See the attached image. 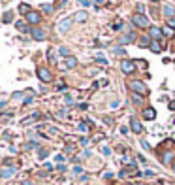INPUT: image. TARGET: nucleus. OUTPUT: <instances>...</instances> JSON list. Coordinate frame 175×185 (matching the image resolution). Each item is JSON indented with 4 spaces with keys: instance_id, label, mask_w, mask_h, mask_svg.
<instances>
[{
    "instance_id": "nucleus-1",
    "label": "nucleus",
    "mask_w": 175,
    "mask_h": 185,
    "mask_svg": "<svg viewBox=\"0 0 175 185\" xmlns=\"http://www.w3.org/2000/svg\"><path fill=\"white\" fill-rule=\"evenodd\" d=\"M132 23L136 25V27H140V28H147V27H149V19H147L143 13H136V15L132 17Z\"/></svg>"
},
{
    "instance_id": "nucleus-2",
    "label": "nucleus",
    "mask_w": 175,
    "mask_h": 185,
    "mask_svg": "<svg viewBox=\"0 0 175 185\" xmlns=\"http://www.w3.org/2000/svg\"><path fill=\"white\" fill-rule=\"evenodd\" d=\"M130 89L140 92V95H147V85L143 81H130Z\"/></svg>"
},
{
    "instance_id": "nucleus-3",
    "label": "nucleus",
    "mask_w": 175,
    "mask_h": 185,
    "mask_svg": "<svg viewBox=\"0 0 175 185\" xmlns=\"http://www.w3.org/2000/svg\"><path fill=\"white\" fill-rule=\"evenodd\" d=\"M36 74H38V78L43 81V83H49L51 79H53V76H51V72L47 68H38L36 70Z\"/></svg>"
},
{
    "instance_id": "nucleus-4",
    "label": "nucleus",
    "mask_w": 175,
    "mask_h": 185,
    "mask_svg": "<svg viewBox=\"0 0 175 185\" xmlns=\"http://www.w3.org/2000/svg\"><path fill=\"white\" fill-rule=\"evenodd\" d=\"M121 70L124 72V74H132V72L136 70V63H134V60H122Z\"/></svg>"
},
{
    "instance_id": "nucleus-5",
    "label": "nucleus",
    "mask_w": 175,
    "mask_h": 185,
    "mask_svg": "<svg viewBox=\"0 0 175 185\" xmlns=\"http://www.w3.org/2000/svg\"><path fill=\"white\" fill-rule=\"evenodd\" d=\"M25 17H27V23H32V25H38L40 21H42V15H40L38 12H30V13L25 15Z\"/></svg>"
},
{
    "instance_id": "nucleus-6",
    "label": "nucleus",
    "mask_w": 175,
    "mask_h": 185,
    "mask_svg": "<svg viewBox=\"0 0 175 185\" xmlns=\"http://www.w3.org/2000/svg\"><path fill=\"white\" fill-rule=\"evenodd\" d=\"M130 128L134 132H136V134H141L143 132V127H141V123L136 119V117H132V121H130Z\"/></svg>"
},
{
    "instance_id": "nucleus-7",
    "label": "nucleus",
    "mask_w": 175,
    "mask_h": 185,
    "mask_svg": "<svg viewBox=\"0 0 175 185\" xmlns=\"http://www.w3.org/2000/svg\"><path fill=\"white\" fill-rule=\"evenodd\" d=\"M30 34H32V38H34V40H45V32H43L42 28H38V27L30 28Z\"/></svg>"
},
{
    "instance_id": "nucleus-8",
    "label": "nucleus",
    "mask_w": 175,
    "mask_h": 185,
    "mask_svg": "<svg viewBox=\"0 0 175 185\" xmlns=\"http://www.w3.org/2000/svg\"><path fill=\"white\" fill-rule=\"evenodd\" d=\"M70 27H72V19L66 17L59 23V32H66V30H70Z\"/></svg>"
},
{
    "instance_id": "nucleus-9",
    "label": "nucleus",
    "mask_w": 175,
    "mask_h": 185,
    "mask_svg": "<svg viewBox=\"0 0 175 185\" xmlns=\"http://www.w3.org/2000/svg\"><path fill=\"white\" fill-rule=\"evenodd\" d=\"M154 117H156V111H154V108H145V110H143V119L153 121Z\"/></svg>"
},
{
    "instance_id": "nucleus-10",
    "label": "nucleus",
    "mask_w": 175,
    "mask_h": 185,
    "mask_svg": "<svg viewBox=\"0 0 175 185\" xmlns=\"http://www.w3.org/2000/svg\"><path fill=\"white\" fill-rule=\"evenodd\" d=\"M87 19H89V13H87V12H77L74 15V21L75 23H85Z\"/></svg>"
},
{
    "instance_id": "nucleus-11",
    "label": "nucleus",
    "mask_w": 175,
    "mask_h": 185,
    "mask_svg": "<svg viewBox=\"0 0 175 185\" xmlns=\"http://www.w3.org/2000/svg\"><path fill=\"white\" fill-rule=\"evenodd\" d=\"M151 36H153L154 40H160L162 36H164V32H162L160 28H156V27H151Z\"/></svg>"
},
{
    "instance_id": "nucleus-12",
    "label": "nucleus",
    "mask_w": 175,
    "mask_h": 185,
    "mask_svg": "<svg viewBox=\"0 0 175 185\" xmlns=\"http://www.w3.org/2000/svg\"><path fill=\"white\" fill-rule=\"evenodd\" d=\"M64 66H66V68H75V66H77V59L75 57H66Z\"/></svg>"
},
{
    "instance_id": "nucleus-13",
    "label": "nucleus",
    "mask_w": 175,
    "mask_h": 185,
    "mask_svg": "<svg viewBox=\"0 0 175 185\" xmlns=\"http://www.w3.org/2000/svg\"><path fill=\"white\" fill-rule=\"evenodd\" d=\"M149 47H151V51H154V53H160V51H162V44L154 40V42H153L151 45H149Z\"/></svg>"
},
{
    "instance_id": "nucleus-14",
    "label": "nucleus",
    "mask_w": 175,
    "mask_h": 185,
    "mask_svg": "<svg viewBox=\"0 0 175 185\" xmlns=\"http://www.w3.org/2000/svg\"><path fill=\"white\" fill-rule=\"evenodd\" d=\"M13 174H15V168L12 166V168H6V170H2V172H0V176H2V178H12Z\"/></svg>"
},
{
    "instance_id": "nucleus-15",
    "label": "nucleus",
    "mask_w": 175,
    "mask_h": 185,
    "mask_svg": "<svg viewBox=\"0 0 175 185\" xmlns=\"http://www.w3.org/2000/svg\"><path fill=\"white\" fill-rule=\"evenodd\" d=\"M2 21L4 23H12L13 21V12H6V13L2 15Z\"/></svg>"
},
{
    "instance_id": "nucleus-16",
    "label": "nucleus",
    "mask_w": 175,
    "mask_h": 185,
    "mask_svg": "<svg viewBox=\"0 0 175 185\" xmlns=\"http://www.w3.org/2000/svg\"><path fill=\"white\" fill-rule=\"evenodd\" d=\"M15 27H17V30H21V32H27V30H28V27L25 25V21H17V23H15Z\"/></svg>"
},
{
    "instance_id": "nucleus-17",
    "label": "nucleus",
    "mask_w": 175,
    "mask_h": 185,
    "mask_svg": "<svg viewBox=\"0 0 175 185\" xmlns=\"http://www.w3.org/2000/svg\"><path fill=\"white\" fill-rule=\"evenodd\" d=\"M140 45H141V47L151 45V42H149V36H141V38H140Z\"/></svg>"
},
{
    "instance_id": "nucleus-18",
    "label": "nucleus",
    "mask_w": 175,
    "mask_h": 185,
    "mask_svg": "<svg viewBox=\"0 0 175 185\" xmlns=\"http://www.w3.org/2000/svg\"><path fill=\"white\" fill-rule=\"evenodd\" d=\"M19 12L27 15V13H30V6H28V4H21V6H19Z\"/></svg>"
},
{
    "instance_id": "nucleus-19",
    "label": "nucleus",
    "mask_w": 175,
    "mask_h": 185,
    "mask_svg": "<svg viewBox=\"0 0 175 185\" xmlns=\"http://www.w3.org/2000/svg\"><path fill=\"white\" fill-rule=\"evenodd\" d=\"M42 9H43V13H47V15H51V13H53V6H51V4H43V6H42Z\"/></svg>"
},
{
    "instance_id": "nucleus-20",
    "label": "nucleus",
    "mask_w": 175,
    "mask_h": 185,
    "mask_svg": "<svg viewBox=\"0 0 175 185\" xmlns=\"http://www.w3.org/2000/svg\"><path fill=\"white\" fill-rule=\"evenodd\" d=\"M59 53L62 55V57H70V49L64 47V45H62V47H59Z\"/></svg>"
},
{
    "instance_id": "nucleus-21",
    "label": "nucleus",
    "mask_w": 175,
    "mask_h": 185,
    "mask_svg": "<svg viewBox=\"0 0 175 185\" xmlns=\"http://www.w3.org/2000/svg\"><path fill=\"white\" fill-rule=\"evenodd\" d=\"M171 161H173V155H171V153H166V155H164V159H162L164 164H169Z\"/></svg>"
},
{
    "instance_id": "nucleus-22",
    "label": "nucleus",
    "mask_w": 175,
    "mask_h": 185,
    "mask_svg": "<svg viewBox=\"0 0 175 185\" xmlns=\"http://www.w3.org/2000/svg\"><path fill=\"white\" fill-rule=\"evenodd\" d=\"M164 13H166V15H168V17H173V13H175V9H173L171 6H166V8H164Z\"/></svg>"
},
{
    "instance_id": "nucleus-23",
    "label": "nucleus",
    "mask_w": 175,
    "mask_h": 185,
    "mask_svg": "<svg viewBox=\"0 0 175 185\" xmlns=\"http://www.w3.org/2000/svg\"><path fill=\"white\" fill-rule=\"evenodd\" d=\"M130 42H134V34H128L126 38H121V44H130Z\"/></svg>"
},
{
    "instance_id": "nucleus-24",
    "label": "nucleus",
    "mask_w": 175,
    "mask_h": 185,
    "mask_svg": "<svg viewBox=\"0 0 175 185\" xmlns=\"http://www.w3.org/2000/svg\"><path fill=\"white\" fill-rule=\"evenodd\" d=\"M79 130L81 132H87V130H89V125H87V123H79Z\"/></svg>"
},
{
    "instance_id": "nucleus-25",
    "label": "nucleus",
    "mask_w": 175,
    "mask_h": 185,
    "mask_svg": "<svg viewBox=\"0 0 175 185\" xmlns=\"http://www.w3.org/2000/svg\"><path fill=\"white\" fill-rule=\"evenodd\" d=\"M141 146H143V149H151V146H149V142H145V140H141Z\"/></svg>"
},
{
    "instance_id": "nucleus-26",
    "label": "nucleus",
    "mask_w": 175,
    "mask_h": 185,
    "mask_svg": "<svg viewBox=\"0 0 175 185\" xmlns=\"http://www.w3.org/2000/svg\"><path fill=\"white\" fill-rule=\"evenodd\" d=\"M102 153H104V155H111V149H109V147H102Z\"/></svg>"
},
{
    "instance_id": "nucleus-27",
    "label": "nucleus",
    "mask_w": 175,
    "mask_h": 185,
    "mask_svg": "<svg viewBox=\"0 0 175 185\" xmlns=\"http://www.w3.org/2000/svg\"><path fill=\"white\" fill-rule=\"evenodd\" d=\"M136 66H143V68H145V66H147V63H145V60H137V63H136Z\"/></svg>"
},
{
    "instance_id": "nucleus-28",
    "label": "nucleus",
    "mask_w": 175,
    "mask_h": 185,
    "mask_svg": "<svg viewBox=\"0 0 175 185\" xmlns=\"http://www.w3.org/2000/svg\"><path fill=\"white\" fill-rule=\"evenodd\" d=\"M121 134H124V136L128 134V127H121Z\"/></svg>"
},
{
    "instance_id": "nucleus-29",
    "label": "nucleus",
    "mask_w": 175,
    "mask_h": 185,
    "mask_svg": "<svg viewBox=\"0 0 175 185\" xmlns=\"http://www.w3.org/2000/svg\"><path fill=\"white\" fill-rule=\"evenodd\" d=\"M168 25H169V27H173V28H175V17H171V19H169V21H168Z\"/></svg>"
},
{
    "instance_id": "nucleus-30",
    "label": "nucleus",
    "mask_w": 175,
    "mask_h": 185,
    "mask_svg": "<svg viewBox=\"0 0 175 185\" xmlns=\"http://www.w3.org/2000/svg\"><path fill=\"white\" fill-rule=\"evenodd\" d=\"M134 102H136V104H140V102H141V98H140V95H134Z\"/></svg>"
},
{
    "instance_id": "nucleus-31",
    "label": "nucleus",
    "mask_w": 175,
    "mask_h": 185,
    "mask_svg": "<svg viewBox=\"0 0 175 185\" xmlns=\"http://www.w3.org/2000/svg\"><path fill=\"white\" fill-rule=\"evenodd\" d=\"M49 60H51V63H55V53H53V51H49Z\"/></svg>"
},
{
    "instance_id": "nucleus-32",
    "label": "nucleus",
    "mask_w": 175,
    "mask_h": 185,
    "mask_svg": "<svg viewBox=\"0 0 175 185\" xmlns=\"http://www.w3.org/2000/svg\"><path fill=\"white\" fill-rule=\"evenodd\" d=\"M115 53H117V55H124V53H126V51H124V49H121V47H119V49H115Z\"/></svg>"
},
{
    "instance_id": "nucleus-33",
    "label": "nucleus",
    "mask_w": 175,
    "mask_h": 185,
    "mask_svg": "<svg viewBox=\"0 0 175 185\" xmlns=\"http://www.w3.org/2000/svg\"><path fill=\"white\" fill-rule=\"evenodd\" d=\"M74 172H75V174H81V172H83V168H81V166H75Z\"/></svg>"
},
{
    "instance_id": "nucleus-34",
    "label": "nucleus",
    "mask_w": 175,
    "mask_h": 185,
    "mask_svg": "<svg viewBox=\"0 0 175 185\" xmlns=\"http://www.w3.org/2000/svg\"><path fill=\"white\" fill-rule=\"evenodd\" d=\"M81 6H90V0H81Z\"/></svg>"
},
{
    "instance_id": "nucleus-35",
    "label": "nucleus",
    "mask_w": 175,
    "mask_h": 185,
    "mask_svg": "<svg viewBox=\"0 0 175 185\" xmlns=\"http://www.w3.org/2000/svg\"><path fill=\"white\" fill-rule=\"evenodd\" d=\"M12 96H13V98H21V96H23V92H13Z\"/></svg>"
},
{
    "instance_id": "nucleus-36",
    "label": "nucleus",
    "mask_w": 175,
    "mask_h": 185,
    "mask_svg": "<svg viewBox=\"0 0 175 185\" xmlns=\"http://www.w3.org/2000/svg\"><path fill=\"white\" fill-rule=\"evenodd\" d=\"M119 104H121V102H119V100H113V102H111V108H117V106H119Z\"/></svg>"
},
{
    "instance_id": "nucleus-37",
    "label": "nucleus",
    "mask_w": 175,
    "mask_h": 185,
    "mask_svg": "<svg viewBox=\"0 0 175 185\" xmlns=\"http://www.w3.org/2000/svg\"><path fill=\"white\" fill-rule=\"evenodd\" d=\"M47 157V151H40V159H45Z\"/></svg>"
},
{
    "instance_id": "nucleus-38",
    "label": "nucleus",
    "mask_w": 175,
    "mask_h": 185,
    "mask_svg": "<svg viewBox=\"0 0 175 185\" xmlns=\"http://www.w3.org/2000/svg\"><path fill=\"white\" fill-rule=\"evenodd\" d=\"M169 110H175V102H171V104H169Z\"/></svg>"
},
{
    "instance_id": "nucleus-39",
    "label": "nucleus",
    "mask_w": 175,
    "mask_h": 185,
    "mask_svg": "<svg viewBox=\"0 0 175 185\" xmlns=\"http://www.w3.org/2000/svg\"><path fill=\"white\" fill-rule=\"evenodd\" d=\"M4 104H6V100H0V108H2Z\"/></svg>"
},
{
    "instance_id": "nucleus-40",
    "label": "nucleus",
    "mask_w": 175,
    "mask_h": 185,
    "mask_svg": "<svg viewBox=\"0 0 175 185\" xmlns=\"http://www.w3.org/2000/svg\"><path fill=\"white\" fill-rule=\"evenodd\" d=\"M173 170H175V161H173Z\"/></svg>"
},
{
    "instance_id": "nucleus-41",
    "label": "nucleus",
    "mask_w": 175,
    "mask_h": 185,
    "mask_svg": "<svg viewBox=\"0 0 175 185\" xmlns=\"http://www.w3.org/2000/svg\"><path fill=\"white\" fill-rule=\"evenodd\" d=\"M25 185H32V183H25Z\"/></svg>"
}]
</instances>
